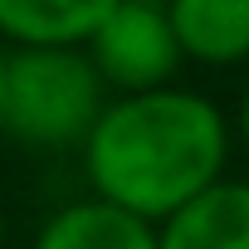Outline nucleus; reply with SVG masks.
Wrapping results in <instances>:
<instances>
[{
  "instance_id": "nucleus-6",
  "label": "nucleus",
  "mask_w": 249,
  "mask_h": 249,
  "mask_svg": "<svg viewBox=\"0 0 249 249\" xmlns=\"http://www.w3.org/2000/svg\"><path fill=\"white\" fill-rule=\"evenodd\" d=\"M30 249H161V239H157V225L88 196L54 210L30 239Z\"/></svg>"
},
{
  "instance_id": "nucleus-5",
  "label": "nucleus",
  "mask_w": 249,
  "mask_h": 249,
  "mask_svg": "<svg viewBox=\"0 0 249 249\" xmlns=\"http://www.w3.org/2000/svg\"><path fill=\"white\" fill-rule=\"evenodd\" d=\"M166 20L191 64L234 69L249 59V0H171Z\"/></svg>"
},
{
  "instance_id": "nucleus-3",
  "label": "nucleus",
  "mask_w": 249,
  "mask_h": 249,
  "mask_svg": "<svg viewBox=\"0 0 249 249\" xmlns=\"http://www.w3.org/2000/svg\"><path fill=\"white\" fill-rule=\"evenodd\" d=\"M83 54L98 69V78L107 83V93H117V98L171 88L176 69L186 64L181 44L171 35L166 5H147V0H117L112 15L83 44Z\"/></svg>"
},
{
  "instance_id": "nucleus-2",
  "label": "nucleus",
  "mask_w": 249,
  "mask_h": 249,
  "mask_svg": "<svg viewBox=\"0 0 249 249\" xmlns=\"http://www.w3.org/2000/svg\"><path fill=\"white\" fill-rule=\"evenodd\" d=\"M107 103L112 93L83 49H10L0 132L30 152H83Z\"/></svg>"
},
{
  "instance_id": "nucleus-9",
  "label": "nucleus",
  "mask_w": 249,
  "mask_h": 249,
  "mask_svg": "<svg viewBox=\"0 0 249 249\" xmlns=\"http://www.w3.org/2000/svg\"><path fill=\"white\" fill-rule=\"evenodd\" d=\"M5 78H10V44L0 39V117H5Z\"/></svg>"
},
{
  "instance_id": "nucleus-7",
  "label": "nucleus",
  "mask_w": 249,
  "mask_h": 249,
  "mask_svg": "<svg viewBox=\"0 0 249 249\" xmlns=\"http://www.w3.org/2000/svg\"><path fill=\"white\" fill-rule=\"evenodd\" d=\"M161 249H249V181H220L157 230Z\"/></svg>"
},
{
  "instance_id": "nucleus-1",
  "label": "nucleus",
  "mask_w": 249,
  "mask_h": 249,
  "mask_svg": "<svg viewBox=\"0 0 249 249\" xmlns=\"http://www.w3.org/2000/svg\"><path fill=\"white\" fill-rule=\"evenodd\" d=\"M230 122L196 88L112 98L83 142V176L98 200L147 225H166L225 181Z\"/></svg>"
},
{
  "instance_id": "nucleus-8",
  "label": "nucleus",
  "mask_w": 249,
  "mask_h": 249,
  "mask_svg": "<svg viewBox=\"0 0 249 249\" xmlns=\"http://www.w3.org/2000/svg\"><path fill=\"white\" fill-rule=\"evenodd\" d=\"M234 132H239V142L249 147V83H244V93H239V112H234Z\"/></svg>"
},
{
  "instance_id": "nucleus-10",
  "label": "nucleus",
  "mask_w": 249,
  "mask_h": 249,
  "mask_svg": "<svg viewBox=\"0 0 249 249\" xmlns=\"http://www.w3.org/2000/svg\"><path fill=\"white\" fill-rule=\"evenodd\" d=\"M0 249H5V205H0Z\"/></svg>"
},
{
  "instance_id": "nucleus-11",
  "label": "nucleus",
  "mask_w": 249,
  "mask_h": 249,
  "mask_svg": "<svg viewBox=\"0 0 249 249\" xmlns=\"http://www.w3.org/2000/svg\"><path fill=\"white\" fill-rule=\"evenodd\" d=\"M147 5H171V0H147Z\"/></svg>"
},
{
  "instance_id": "nucleus-4",
  "label": "nucleus",
  "mask_w": 249,
  "mask_h": 249,
  "mask_svg": "<svg viewBox=\"0 0 249 249\" xmlns=\"http://www.w3.org/2000/svg\"><path fill=\"white\" fill-rule=\"evenodd\" d=\"M117 0H0V39L10 49H83Z\"/></svg>"
}]
</instances>
